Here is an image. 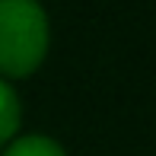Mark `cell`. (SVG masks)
<instances>
[{"mask_svg":"<svg viewBox=\"0 0 156 156\" xmlns=\"http://www.w3.org/2000/svg\"><path fill=\"white\" fill-rule=\"evenodd\" d=\"M51 45L48 13L38 0H0V80H26Z\"/></svg>","mask_w":156,"mask_h":156,"instance_id":"cell-1","label":"cell"},{"mask_svg":"<svg viewBox=\"0 0 156 156\" xmlns=\"http://www.w3.org/2000/svg\"><path fill=\"white\" fill-rule=\"evenodd\" d=\"M0 156H67V153L48 134H26V137H13Z\"/></svg>","mask_w":156,"mask_h":156,"instance_id":"cell-2","label":"cell"},{"mask_svg":"<svg viewBox=\"0 0 156 156\" xmlns=\"http://www.w3.org/2000/svg\"><path fill=\"white\" fill-rule=\"evenodd\" d=\"M19 121H23V105H19L16 89L6 80H0V147H6L19 131Z\"/></svg>","mask_w":156,"mask_h":156,"instance_id":"cell-3","label":"cell"}]
</instances>
